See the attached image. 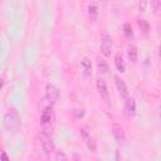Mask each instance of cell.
<instances>
[{
	"instance_id": "1",
	"label": "cell",
	"mask_w": 161,
	"mask_h": 161,
	"mask_svg": "<svg viewBox=\"0 0 161 161\" xmlns=\"http://www.w3.org/2000/svg\"><path fill=\"white\" fill-rule=\"evenodd\" d=\"M3 123H4V127L8 131H15L19 126V119H18V117L14 112H8V113L4 114Z\"/></svg>"
},
{
	"instance_id": "2",
	"label": "cell",
	"mask_w": 161,
	"mask_h": 161,
	"mask_svg": "<svg viewBox=\"0 0 161 161\" xmlns=\"http://www.w3.org/2000/svg\"><path fill=\"white\" fill-rule=\"evenodd\" d=\"M53 118H54L53 106H47L44 108V111L42 112V116H40V123H42V126H52Z\"/></svg>"
},
{
	"instance_id": "3",
	"label": "cell",
	"mask_w": 161,
	"mask_h": 161,
	"mask_svg": "<svg viewBox=\"0 0 161 161\" xmlns=\"http://www.w3.org/2000/svg\"><path fill=\"white\" fill-rule=\"evenodd\" d=\"M112 40L109 36L107 35H103L102 39H101V52L104 57H111V53H112Z\"/></svg>"
},
{
	"instance_id": "4",
	"label": "cell",
	"mask_w": 161,
	"mask_h": 161,
	"mask_svg": "<svg viewBox=\"0 0 161 161\" xmlns=\"http://www.w3.org/2000/svg\"><path fill=\"white\" fill-rule=\"evenodd\" d=\"M97 91H98L101 98H103V101L108 103L109 102V94H108V88H107L104 79H102V78L97 79Z\"/></svg>"
},
{
	"instance_id": "5",
	"label": "cell",
	"mask_w": 161,
	"mask_h": 161,
	"mask_svg": "<svg viewBox=\"0 0 161 161\" xmlns=\"http://www.w3.org/2000/svg\"><path fill=\"white\" fill-rule=\"evenodd\" d=\"M112 133H113V137L116 138V141L118 143H123L125 140H126V136H125V130L121 125L118 123H113L112 126Z\"/></svg>"
},
{
	"instance_id": "6",
	"label": "cell",
	"mask_w": 161,
	"mask_h": 161,
	"mask_svg": "<svg viewBox=\"0 0 161 161\" xmlns=\"http://www.w3.org/2000/svg\"><path fill=\"white\" fill-rule=\"evenodd\" d=\"M40 141H42V147H43V151L49 155L54 151V143L52 141V137L48 136V135H42L40 137Z\"/></svg>"
},
{
	"instance_id": "7",
	"label": "cell",
	"mask_w": 161,
	"mask_h": 161,
	"mask_svg": "<svg viewBox=\"0 0 161 161\" xmlns=\"http://www.w3.org/2000/svg\"><path fill=\"white\" fill-rule=\"evenodd\" d=\"M114 82H116V87H117V91L121 94V97L127 98V96H128V88H127L126 82L119 75H116L114 77Z\"/></svg>"
},
{
	"instance_id": "8",
	"label": "cell",
	"mask_w": 161,
	"mask_h": 161,
	"mask_svg": "<svg viewBox=\"0 0 161 161\" xmlns=\"http://www.w3.org/2000/svg\"><path fill=\"white\" fill-rule=\"evenodd\" d=\"M123 111H125V114L128 117H131L136 113V102L133 98H126Z\"/></svg>"
},
{
	"instance_id": "9",
	"label": "cell",
	"mask_w": 161,
	"mask_h": 161,
	"mask_svg": "<svg viewBox=\"0 0 161 161\" xmlns=\"http://www.w3.org/2000/svg\"><path fill=\"white\" fill-rule=\"evenodd\" d=\"M80 135H82V137L84 138V142H86V146L88 147V150L92 151V152H94L96 148H97V143H96L94 138L91 137L86 130H80Z\"/></svg>"
},
{
	"instance_id": "10",
	"label": "cell",
	"mask_w": 161,
	"mask_h": 161,
	"mask_svg": "<svg viewBox=\"0 0 161 161\" xmlns=\"http://www.w3.org/2000/svg\"><path fill=\"white\" fill-rule=\"evenodd\" d=\"M45 96H47V98L49 101H55L59 97V91H58V88L54 84L48 83L45 86Z\"/></svg>"
},
{
	"instance_id": "11",
	"label": "cell",
	"mask_w": 161,
	"mask_h": 161,
	"mask_svg": "<svg viewBox=\"0 0 161 161\" xmlns=\"http://www.w3.org/2000/svg\"><path fill=\"white\" fill-rule=\"evenodd\" d=\"M114 65H116L118 72H121V73L125 72L126 64H125V60H123V57H122L121 53H116V55H114Z\"/></svg>"
},
{
	"instance_id": "12",
	"label": "cell",
	"mask_w": 161,
	"mask_h": 161,
	"mask_svg": "<svg viewBox=\"0 0 161 161\" xmlns=\"http://www.w3.org/2000/svg\"><path fill=\"white\" fill-rule=\"evenodd\" d=\"M80 64H82V68H83V73L86 75H91L92 74V63H91V59L87 58V57H83L82 60H80Z\"/></svg>"
},
{
	"instance_id": "13",
	"label": "cell",
	"mask_w": 161,
	"mask_h": 161,
	"mask_svg": "<svg viewBox=\"0 0 161 161\" xmlns=\"http://www.w3.org/2000/svg\"><path fill=\"white\" fill-rule=\"evenodd\" d=\"M127 55H128L131 62L135 63L137 60V48H136V45H133V44L127 45Z\"/></svg>"
},
{
	"instance_id": "14",
	"label": "cell",
	"mask_w": 161,
	"mask_h": 161,
	"mask_svg": "<svg viewBox=\"0 0 161 161\" xmlns=\"http://www.w3.org/2000/svg\"><path fill=\"white\" fill-rule=\"evenodd\" d=\"M88 14H89L91 20L94 21L97 19V15H98V6H97V4L92 3V4L88 5Z\"/></svg>"
},
{
	"instance_id": "15",
	"label": "cell",
	"mask_w": 161,
	"mask_h": 161,
	"mask_svg": "<svg viewBox=\"0 0 161 161\" xmlns=\"http://www.w3.org/2000/svg\"><path fill=\"white\" fill-rule=\"evenodd\" d=\"M97 67H98L99 72H102V73H108V70H109L108 64H107L106 60L102 59V58H97Z\"/></svg>"
},
{
	"instance_id": "16",
	"label": "cell",
	"mask_w": 161,
	"mask_h": 161,
	"mask_svg": "<svg viewBox=\"0 0 161 161\" xmlns=\"http://www.w3.org/2000/svg\"><path fill=\"white\" fill-rule=\"evenodd\" d=\"M123 34H125L126 38H128V39L133 38V29H132V25H131V24H128V23L123 24Z\"/></svg>"
},
{
	"instance_id": "17",
	"label": "cell",
	"mask_w": 161,
	"mask_h": 161,
	"mask_svg": "<svg viewBox=\"0 0 161 161\" xmlns=\"http://www.w3.org/2000/svg\"><path fill=\"white\" fill-rule=\"evenodd\" d=\"M138 25H140L141 30L143 31V34H147V33H148V30H150V25H148V23H147L145 19H138Z\"/></svg>"
},
{
	"instance_id": "18",
	"label": "cell",
	"mask_w": 161,
	"mask_h": 161,
	"mask_svg": "<svg viewBox=\"0 0 161 161\" xmlns=\"http://www.w3.org/2000/svg\"><path fill=\"white\" fill-rule=\"evenodd\" d=\"M54 160H55V161H68V157H67V155H65L63 151H58V152L55 153Z\"/></svg>"
},
{
	"instance_id": "19",
	"label": "cell",
	"mask_w": 161,
	"mask_h": 161,
	"mask_svg": "<svg viewBox=\"0 0 161 161\" xmlns=\"http://www.w3.org/2000/svg\"><path fill=\"white\" fill-rule=\"evenodd\" d=\"M151 6L153 8V10H155V11H158V10H160V8H161V1H158V0L151 1Z\"/></svg>"
},
{
	"instance_id": "20",
	"label": "cell",
	"mask_w": 161,
	"mask_h": 161,
	"mask_svg": "<svg viewBox=\"0 0 161 161\" xmlns=\"http://www.w3.org/2000/svg\"><path fill=\"white\" fill-rule=\"evenodd\" d=\"M0 160H1V161H9V157H8L6 152H1V155H0Z\"/></svg>"
},
{
	"instance_id": "21",
	"label": "cell",
	"mask_w": 161,
	"mask_h": 161,
	"mask_svg": "<svg viewBox=\"0 0 161 161\" xmlns=\"http://www.w3.org/2000/svg\"><path fill=\"white\" fill-rule=\"evenodd\" d=\"M73 161H82V157L78 153H74L73 155Z\"/></svg>"
},
{
	"instance_id": "22",
	"label": "cell",
	"mask_w": 161,
	"mask_h": 161,
	"mask_svg": "<svg viewBox=\"0 0 161 161\" xmlns=\"http://www.w3.org/2000/svg\"><path fill=\"white\" fill-rule=\"evenodd\" d=\"M3 84H4V82L0 79V89H1V87H3Z\"/></svg>"
}]
</instances>
